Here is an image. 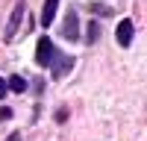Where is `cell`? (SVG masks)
<instances>
[{
    "instance_id": "cell-9",
    "label": "cell",
    "mask_w": 147,
    "mask_h": 141,
    "mask_svg": "<svg viewBox=\"0 0 147 141\" xmlns=\"http://www.w3.org/2000/svg\"><path fill=\"white\" fill-rule=\"evenodd\" d=\"M6 97V79H0V100Z\"/></svg>"
},
{
    "instance_id": "cell-5",
    "label": "cell",
    "mask_w": 147,
    "mask_h": 141,
    "mask_svg": "<svg viewBox=\"0 0 147 141\" xmlns=\"http://www.w3.org/2000/svg\"><path fill=\"white\" fill-rule=\"evenodd\" d=\"M62 35H65V38H71V41L80 38V21H77L74 12H71V15L65 18V23H62Z\"/></svg>"
},
{
    "instance_id": "cell-1",
    "label": "cell",
    "mask_w": 147,
    "mask_h": 141,
    "mask_svg": "<svg viewBox=\"0 0 147 141\" xmlns=\"http://www.w3.org/2000/svg\"><path fill=\"white\" fill-rule=\"evenodd\" d=\"M47 65L53 68V77H65L68 70L74 68V59H68V56H62V53H59L56 47H53V53H50V62H47Z\"/></svg>"
},
{
    "instance_id": "cell-7",
    "label": "cell",
    "mask_w": 147,
    "mask_h": 141,
    "mask_svg": "<svg viewBox=\"0 0 147 141\" xmlns=\"http://www.w3.org/2000/svg\"><path fill=\"white\" fill-rule=\"evenodd\" d=\"M97 38H100V21H91L88 23V44H94Z\"/></svg>"
},
{
    "instance_id": "cell-10",
    "label": "cell",
    "mask_w": 147,
    "mask_h": 141,
    "mask_svg": "<svg viewBox=\"0 0 147 141\" xmlns=\"http://www.w3.org/2000/svg\"><path fill=\"white\" fill-rule=\"evenodd\" d=\"M6 141H21V132H12V135H9Z\"/></svg>"
},
{
    "instance_id": "cell-3",
    "label": "cell",
    "mask_w": 147,
    "mask_h": 141,
    "mask_svg": "<svg viewBox=\"0 0 147 141\" xmlns=\"http://www.w3.org/2000/svg\"><path fill=\"white\" fill-rule=\"evenodd\" d=\"M132 35H136V27H132V21H121L118 23V30H115V38H118V44L121 47H129L132 44Z\"/></svg>"
},
{
    "instance_id": "cell-6",
    "label": "cell",
    "mask_w": 147,
    "mask_h": 141,
    "mask_svg": "<svg viewBox=\"0 0 147 141\" xmlns=\"http://www.w3.org/2000/svg\"><path fill=\"white\" fill-rule=\"evenodd\" d=\"M56 9H59V0H44V9H41V27H50V23H53Z\"/></svg>"
},
{
    "instance_id": "cell-8",
    "label": "cell",
    "mask_w": 147,
    "mask_h": 141,
    "mask_svg": "<svg viewBox=\"0 0 147 141\" xmlns=\"http://www.w3.org/2000/svg\"><path fill=\"white\" fill-rule=\"evenodd\" d=\"M6 88H12V91H27V82H24L21 77H12V79H9V85H6Z\"/></svg>"
},
{
    "instance_id": "cell-2",
    "label": "cell",
    "mask_w": 147,
    "mask_h": 141,
    "mask_svg": "<svg viewBox=\"0 0 147 141\" xmlns=\"http://www.w3.org/2000/svg\"><path fill=\"white\" fill-rule=\"evenodd\" d=\"M21 18H24V0H18L15 9H12V18H9V23H6V41L15 38V32H18V27H21Z\"/></svg>"
},
{
    "instance_id": "cell-4",
    "label": "cell",
    "mask_w": 147,
    "mask_h": 141,
    "mask_svg": "<svg viewBox=\"0 0 147 141\" xmlns=\"http://www.w3.org/2000/svg\"><path fill=\"white\" fill-rule=\"evenodd\" d=\"M50 53H53V41H50V38H38V50H35V62H38L41 68H47V62H50Z\"/></svg>"
}]
</instances>
